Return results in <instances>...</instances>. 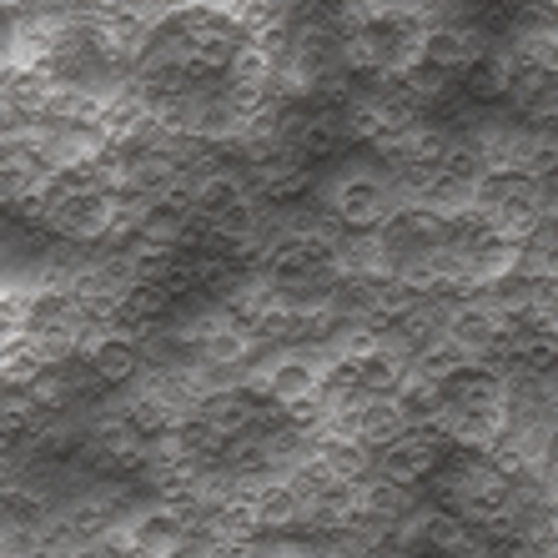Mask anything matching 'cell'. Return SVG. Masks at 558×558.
<instances>
[{
	"mask_svg": "<svg viewBox=\"0 0 558 558\" xmlns=\"http://www.w3.org/2000/svg\"><path fill=\"white\" fill-rule=\"evenodd\" d=\"M442 338L463 352L468 363H488L494 367L498 348L508 338V323L494 312V302L473 292V298H458L453 307H442Z\"/></svg>",
	"mask_w": 558,
	"mask_h": 558,
	"instance_id": "obj_1",
	"label": "cell"
},
{
	"mask_svg": "<svg viewBox=\"0 0 558 558\" xmlns=\"http://www.w3.org/2000/svg\"><path fill=\"white\" fill-rule=\"evenodd\" d=\"M327 207H332V221H338V227H352V232H377V227L398 211V196H392L388 177L348 171L342 182H332Z\"/></svg>",
	"mask_w": 558,
	"mask_h": 558,
	"instance_id": "obj_2",
	"label": "cell"
},
{
	"mask_svg": "<svg viewBox=\"0 0 558 558\" xmlns=\"http://www.w3.org/2000/svg\"><path fill=\"white\" fill-rule=\"evenodd\" d=\"M117 544H121V558H182L192 548V529L182 523L177 508L161 504V508H142L117 533Z\"/></svg>",
	"mask_w": 558,
	"mask_h": 558,
	"instance_id": "obj_3",
	"label": "cell"
},
{
	"mask_svg": "<svg viewBox=\"0 0 558 558\" xmlns=\"http://www.w3.org/2000/svg\"><path fill=\"white\" fill-rule=\"evenodd\" d=\"M442 463V438L433 428H408L398 442H388L383 453H377L373 473L377 478L398 483V488H417V483H428Z\"/></svg>",
	"mask_w": 558,
	"mask_h": 558,
	"instance_id": "obj_4",
	"label": "cell"
},
{
	"mask_svg": "<svg viewBox=\"0 0 558 558\" xmlns=\"http://www.w3.org/2000/svg\"><path fill=\"white\" fill-rule=\"evenodd\" d=\"M76 357L92 367L96 383H126V377L142 373V338H131L121 327H92V332H81L76 338Z\"/></svg>",
	"mask_w": 558,
	"mask_h": 558,
	"instance_id": "obj_5",
	"label": "cell"
},
{
	"mask_svg": "<svg viewBox=\"0 0 558 558\" xmlns=\"http://www.w3.org/2000/svg\"><path fill=\"white\" fill-rule=\"evenodd\" d=\"M488 56V36L468 21H428L423 31V46H417V61L423 65H438L448 76L458 71H473V65Z\"/></svg>",
	"mask_w": 558,
	"mask_h": 558,
	"instance_id": "obj_6",
	"label": "cell"
},
{
	"mask_svg": "<svg viewBox=\"0 0 558 558\" xmlns=\"http://www.w3.org/2000/svg\"><path fill=\"white\" fill-rule=\"evenodd\" d=\"M252 398H267L277 413H298V408L317 403V363L307 352H287V357L262 367Z\"/></svg>",
	"mask_w": 558,
	"mask_h": 558,
	"instance_id": "obj_7",
	"label": "cell"
},
{
	"mask_svg": "<svg viewBox=\"0 0 558 558\" xmlns=\"http://www.w3.org/2000/svg\"><path fill=\"white\" fill-rule=\"evenodd\" d=\"M262 342L252 338L247 327H236L232 317L217 327V332H207V338L196 342V367H207V373H227V367H242V363H252V352H257Z\"/></svg>",
	"mask_w": 558,
	"mask_h": 558,
	"instance_id": "obj_8",
	"label": "cell"
},
{
	"mask_svg": "<svg viewBox=\"0 0 558 558\" xmlns=\"http://www.w3.org/2000/svg\"><path fill=\"white\" fill-rule=\"evenodd\" d=\"M342 142H348V111H342V106H323V111H307L292 151H298L302 161H323V156H332Z\"/></svg>",
	"mask_w": 558,
	"mask_h": 558,
	"instance_id": "obj_9",
	"label": "cell"
},
{
	"mask_svg": "<svg viewBox=\"0 0 558 558\" xmlns=\"http://www.w3.org/2000/svg\"><path fill=\"white\" fill-rule=\"evenodd\" d=\"M408 523H413V544L428 548V554H438V558L453 554L458 544H468V538H473V529H468L458 513H448V508H417Z\"/></svg>",
	"mask_w": 558,
	"mask_h": 558,
	"instance_id": "obj_10",
	"label": "cell"
},
{
	"mask_svg": "<svg viewBox=\"0 0 558 558\" xmlns=\"http://www.w3.org/2000/svg\"><path fill=\"white\" fill-rule=\"evenodd\" d=\"M171 302L161 298V287L151 282H131L126 292L117 298V327L121 332H131V338H142V332H151L161 317H167Z\"/></svg>",
	"mask_w": 558,
	"mask_h": 558,
	"instance_id": "obj_11",
	"label": "cell"
},
{
	"mask_svg": "<svg viewBox=\"0 0 558 558\" xmlns=\"http://www.w3.org/2000/svg\"><path fill=\"white\" fill-rule=\"evenodd\" d=\"M463 367H468V357L448 338H442V332L433 342H423V348L408 357V377H417V383H433V388H442V383H448V377H458Z\"/></svg>",
	"mask_w": 558,
	"mask_h": 558,
	"instance_id": "obj_12",
	"label": "cell"
},
{
	"mask_svg": "<svg viewBox=\"0 0 558 558\" xmlns=\"http://www.w3.org/2000/svg\"><path fill=\"white\" fill-rule=\"evenodd\" d=\"M0 417H5V423H15V428H31V423L40 417V408L31 403L26 388H15V383H0Z\"/></svg>",
	"mask_w": 558,
	"mask_h": 558,
	"instance_id": "obj_13",
	"label": "cell"
},
{
	"mask_svg": "<svg viewBox=\"0 0 558 558\" xmlns=\"http://www.w3.org/2000/svg\"><path fill=\"white\" fill-rule=\"evenodd\" d=\"M21 5H26V0H0V11H21Z\"/></svg>",
	"mask_w": 558,
	"mask_h": 558,
	"instance_id": "obj_14",
	"label": "cell"
},
{
	"mask_svg": "<svg viewBox=\"0 0 558 558\" xmlns=\"http://www.w3.org/2000/svg\"><path fill=\"white\" fill-rule=\"evenodd\" d=\"M544 5H548V15H554V21H558V0H544Z\"/></svg>",
	"mask_w": 558,
	"mask_h": 558,
	"instance_id": "obj_15",
	"label": "cell"
},
{
	"mask_svg": "<svg viewBox=\"0 0 558 558\" xmlns=\"http://www.w3.org/2000/svg\"><path fill=\"white\" fill-rule=\"evenodd\" d=\"M548 332H554V338H558V312H554V317H548Z\"/></svg>",
	"mask_w": 558,
	"mask_h": 558,
	"instance_id": "obj_16",
	"label": "cell"
}]
</instances>
